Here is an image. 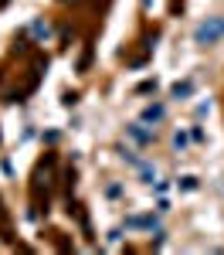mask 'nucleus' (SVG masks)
<instances>
[{
  "label": "nucleus",
  "instance_id": "1",
  "mask_svg": "<svg viewBox=\"0 0 224 255\" xmlns=\"http://www.w3.org/2000/svg\"><path fill=\"white\" fill-rule=\"evenodd\" d=\"M221 34H224V20H211V24L197 27V41H207V44H214Z\"/></svg>",
  "mask_w": 224,
  "mask_h": 255
},
{
  "label": "nucleus",
  "instance_id": "2",
  "mask_svg": "<svg viewBox=\"0 0 224 255\" xmlns=\"http://www.w3.org/2000/svg\"><path fill=\"white\" fill-rule=\"evenodd\" d=\"M146 119H163V106H156V109L149 106V109H146Z\"/></svg>",
  "mask_w": 224,
  "mask_h": 255
}]
</instances>
